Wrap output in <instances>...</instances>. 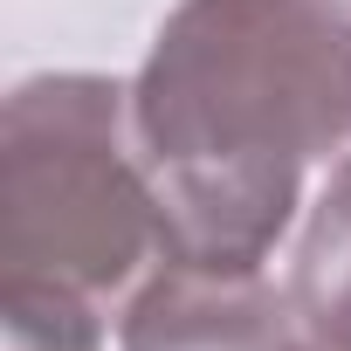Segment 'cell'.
<instances>
[{
	"label": "cell",
	"instance_id": "1",
	"mask_svg": "<svg viewBox=\"0 0 351 351\" xmlns=\"http://www.w3.org/2000/svg\"><path fill=\"white\" fill-rule=\"evenodd\" d=\"M158 262L262 269L310 158L351 138V0H180L131 76Z\"/></svg>",
	"mask_w": 351,
	"mask_h": 351
},
{
	"label": "cell",
	"instance_id": "2",
	"mask_svg": "<svg viewBox=\"0 0 351 351\" xmlns=\"http://www.w3.org/2000/svg\"><path fill=\"white\" fill-rule=\"evenodd\" d=\"M158 248L131 90L90 69L28 76L0 110V282L110 296Z\"/></svg>",
	"mask_w": 351,
	"mask_h": 351
},
{
	"label": "cell",
	"instance_id": "3",
	"mask_svg": "<svg viewBox=\"0 0 351 351\" xmlns=\"http://www.w3.org/2000/svg\"><path fill=\"white\" fill-rule=\"evenodd\" d=\"M296 330L303 324L289 289H269L262 269L165 262V276L131 296L117 351H296Z\"/></svg>",
	"mask_w": 351,
	"mask_h": 351
},
{
	"label": "cell",
	"instance_id": "4",
	"mask_svg": "<svg viewBox=\"0 0 351 351\" xmlns=\"http://www.w3.org/2000/svg\"><path fill=\"white\" fill-rule=\"evenodd\" d=\"M289 303H296L303 337L351 351V158L330 165L324 193L310 200V221L289 262Z\"/></svg>",
	"mask_w": 351,
	"mask_h": 351
},
{
	"label": "cell",
	"instance_id": "5",
	"mask_svg": "<svg viewBox=\"0 0 351 351\" xmlns=\"http://www.w3.org/2000/svg\"><path fill=\"white\" fill-rule=\"evenodd\" d=\"M0 337L8 351H104V324L90 296L0 282Z\"/></svg>",
	"mask_w": 351,
	"mask_h": 351
},
{
	"label": "cell",
	"instance_id": "6",
	"mask_svg": "<svg viewBox=\"0 0 351 351\" xmlns=\"http://www.w3.org/2000/svg\"><path fill=\"white\" fill-rule=\"evenodd\" d=\"M296 351H330V344H317V337H303V344H296Z\"/></svg>",
	"mask_w": 351,
	"mask_h": 351
}]
</instances>
